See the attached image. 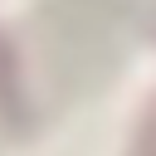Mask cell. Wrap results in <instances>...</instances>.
<instances>
[{"mask_svg": "<svg viewBox=\"0 0 156 156\" xmlns=\"http://www.w3.org/2000/svg\"><path fill=\"white\" fill-rule=\"evenodd\" d=\"M127 5H132V0H54V5L44 10L54 58L68 54L73 44H78V49H93V39H98Z\"/></svg>", "mask_w": 156, "mask_h": 156, "instance_id": "obj_1", "label": "cell"}]
</instances>
